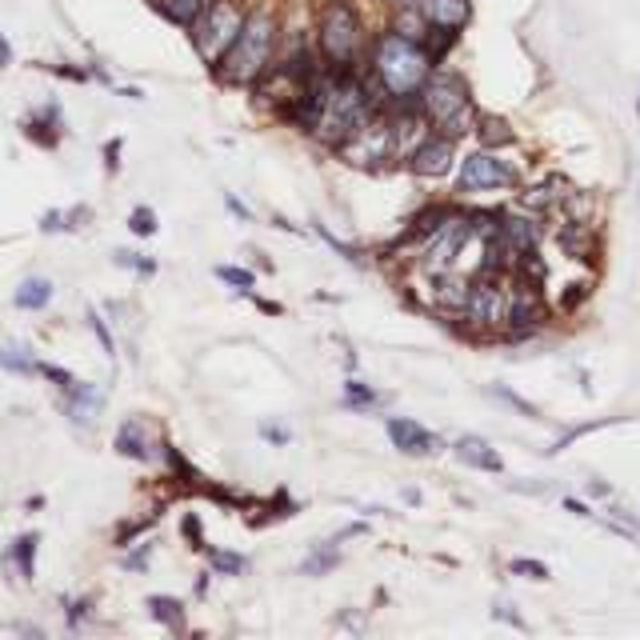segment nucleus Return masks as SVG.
Here are the masks:
<instances>
[{
    "mask_svg": "<svg viewBox=\"0 0 640 640\" xmlns=\"http://www.w3.org/2000/svg\"><path fill=\"white\" fill-rule=\"evenodd\" d=\"M368 96L357 81L328 84L325 93H316L313 108V133L325 145H345L348 137H357L360 128L368 125Z\"/></svg>",
    "mask_w": 640,
    "mask_h": 640,
    "instance_id": "nucleus-1",
    "label": "nucleus"
},
{
    "mask_svg": "<svg viewBox=\"0 0 640 640\" xmlns=\"http://www.w3.org/2000/svg\"><path fill=\"white\" fill-rule=\"evenodd\" d=\"M273 44H276V21L269 12H252L249 21H244L241 36H237L229 53L221 56L224 81L252 84L269 69V61H273Z\"/></svg>",
    "mask_w": 640,
    "mask_h": 640,
    "instance_id": "nucleus-2",
    "label": "nucleus"
},
{
    "mask_svg": "<svg viewBox=\"0 0 640 640\" xmlns=\"http://www.w3.org/2000/svg\"><path fill=\"white\" fill-rule=\"evenodd\" d=\"M377 76L385 84V93L392 96H412L424 88L429 81V53L420 49L417 41L389 32L385 41L377 44Z\"/></svg>",
    "mask_w": 640,
    "mask_h": 640,
    "instance_id": "nucleus-3",
    "label": "nucleus"
},
{
    "mask_svg": "<svg viewBox=\"0 0 640 640\" xmlns=\"http://www.w3.org/2000/svg\"><path fill=\"white\" fill-rule=\"evenodd\" d=\"M420 105L432 116V125L444 128V137H461L469 116H473V105H469V93H464V81L457 76H432L420 88Z\"/></svg>",
    "mask_w": 640,
    "mask_h": 640,
    "instance_id": "nucleus-4",
    "label": "nucleus"
},
{
    "mask_svg": "<svg viewBox=\"0 0 640 640\" xmlns=\"http://www.w3.org/2000/svg\"><path fill=\"white\" fill-rule=\"evenodd\" d=\"M244 17L232 0H217V4H209L204 9V17H200L197 24H192V41H197V53L204 56V61H212V64H221V56L232 49V41L241 36V29H244Z\"/></svg>",
    "mask_w": 640,
    "mask_h": 640,
    "instance_id": "nucleus-5",
    "label": "nucleus"
},
{
    "mask_svg": "<svg viewBox=\"0 0 640 640\" xmlns=\"http://www.w3.org/2000/svg\"><path fill=\"white\" fill-rule=\"evenodd\" d=\"M360 44V17L348 9L345 0H333L321 17V49L333 64H353Z\"/></svg>",
    "mask_w": 640,
    "mask_h": 640,
    "instance_id": "nucleus-6",
    "label": "nucleus"
},
{
    "mask_svg": "<svg viewBox=\"0 0 640 640\" xmlns=\"http://www.w3.org/2000/svg\"><path fill=\"white\" fill-rule=\"evenodd\" d=\"M508 301H513V296L504 293L496 281H476V284H469L464 316L481 328H496L501 321H508Z\"/></svg>",
    "mask_w": 640,
    "mask_h": 640,
    "instance_id": "nucleus-7",
    "label": "nucleus"
},
{
    "mask_svg": "<svg viewBox=\"0 0 640 640\" xmlns=\"http://www.w3.org/2000/svg\"><path fill=\"white\" fill-rule=\"evenodd\" d=\"M469 224L464 221H449V224H441V229L432 232V244L424 249V269L429 273H449L452 264H457V252L464 249V241H469Z\"/></svg>",
    "mask_w": 640,
    "mask_h": 640,
    "instance_id": "nucleus-8",
    "label": "nucleus"
},
{
    "mask_svg": "<svg viewBox=\"0 0 640 640\" xmlns=\"http://www.w3.org/2000/svg\"><path fill=\"white\" fill-rule=\"evenodd\" d=\"M461 180L464 189H504V185H513V168L493 153H476V157L464 160Z\"/></svg>",
    "mask_w": 640,
    "mask_h": 640,
    "instance_id": "nucleus-9",
    "label": "nucleus"
},
{
    "mask_svg": "<svg viewBox=\"0 0 640 640\" xmlns=\"http://www.w3.org/2000/svg\"><path fill=\"white\" fill-rule=\"evenodd\" d=\"M389 441L397 444L400 452H409V457H424V452H437V437L429 429H420L417 420H405V417H392L389 424Z\"/></svg>",
    "mask_w": 640,
    "mask_h": 640,
    "instance_id": "nucleus-10",
    "label": "nucleus"
},
{
    "mask_svg": "<svg viewBox=\"0 0 640 640\" xmlns=\"http://www.w3.org/2000/svg\"><path fill=\"white\" fill-rule=\"evenodd\" d=\"M412 168L420 177H444L452 168V137H432L412 153Z\"/></svg>",
    "mask_w": 640,
    "mask_h": 640,
    "instance_id": "nucleus-11",
    "label": "nucleus"
},
{
    "mask_svg": "<svg viewBox=\"0 0 640 640\" xmlns=\"http://www.w3.org/2000/svg\"><path fill=\"white\" fill-rule=\"evenodd\" d=\"M457 457H461L464 464H473V469H481V473H501L504 461H501V452L493 449L489 441H481V437H457Z\"/></svg>",
    "mask_w": 640,
    "mask_h": 640,
    "instance_id": "nucleus-12",
    "label": "nucleus"
},
{
    "mask_svg": "<svg viewBox=\"0 0 640 640\" xmlns=\"http://www.w3.org/2000/svg\"><path fill=\"white\" fill-rule=\"evenodd\" d=\"M417 4L429 24H441V29H461L469 21V0H417Z\"/></svg>",
    "mask_w": 640,
    "mask_h": 640,
    "instance_id": "nucleus-13",
    "label": "nucleus"
},
{
    "mask_svg": "<svg viewBox=\"0 0 640 640\" xmlns=\"http://www.w3.org/2000/svg\"><path fill=\"white\" fill-rule=\"evenodd\" d=\"M53 281H44V276H29V281H21V288L12 293V305L24 308V313H41V308L53 305Z\"/></svg>",
    "mask_w": 640,
    "mask_h": 640,
    "instance_id": "nucleus-14",
    "label": "nucleus"
},
{
    "mask_svg": "<svg viewBox=\"0 0 640 640\" xmlns=\"http://www.w3.org/2000/svg\"><path fill=\"white\" fill-rule=\"evenodd\" d=\"M536 237H541V232L533 229V221H525V217H504V224H501V244L508 252H516V256H521V252H533L536 249Z\"/></svg>",
    "mask_w": 640,
    "mask_h": 640,
    "instance_id": "nucleus-15",
    "label": "nucleus"
},
{
    "mask_svg": "<svg viewBox=\"0 0 640 640\" xmlns=\"http://www.w3.org/2000/svg\"><path fill=\"white\" fill-rule=\"evenodd\" d=\"M61 405H64V412L73 417V424H84V420H88V417H93V412H96L101 397H96L93 385H84V380H76V385H69V389H64Z\"/></svg>",
    "mask_w": 640,
    "mask_h": 640,
    "instance_id": "nucleus-16",
    "label": "nucleus"
},
{
    "mask_svg": "<svg viewBox=\"0 0 640 640\" xmlns=\"http://www.w3.org/2000/svg\"><path fill=\"white\" fill-rule=\"evenodd\" d=\"M36 545H41V536H36V533H24V536H17V541H12L9 557H4L9 565H17L21 580L36 577Z\"/></svg>",
    "mask_w": 640,
    "mask_h": 640,
    "instance_id": "nucleus-17",
    "label": "nucleus"
},
{
    "mask_svg": "<svg viewBox=\"0 0 640 640\" xmlns=\"http://www.w3.org/2000/svg\"><path fill=\"white\" fill-rule=\"evenodd\" d=\"M157 9L165 12L172 24H180V29H192V24L204 17L209 0H157Z\"/></svg>",
    "mask_w": 640,
    "mask_h": 640,
    "instance_id": "nucleus-18",
    "label": "nucleus"
},
{
    "mask_svg": "<svg viewBox=\"0 0 640 640\" xmlns=\"http://www.w3.org/2000/svg\"><path fill=\"white\" fill-rule=\"evenodd\" d=\"M116 452H120V457H133V461H148V444L137 420L120 424V432H116Z\"/></svg>",
    "mask_w": 640,
    "mask_h": 640,
    "instance_id": "nucleus-19",
    "label": "nucleus"
},
{
    "mask_svg": "<svg viewBox=\"0 0 640 640\" xmlns=\"http://www.w3.org/2000/svg\"><path fill=\"white\" fill-rule=\"evenodd\" d=\"M0 373H12V377H32L36 373V360H32L29 348L21 345H0Z\"/></svg>",
    "mask_w": 640,
    "mask_h": 640,
    "instance_id": "nucleus-20",
    "label": "nucleus"
},
{
    "mask_svg": "<svg viewBox=\"0 0 640 640\" xmlns=\"http://www.w3.org/2000/svg\"><path fill=\"white\" fill-rule=\"evenodd\" d=\"M536 316H541L536 296L528 293V288H516L513 301H508V321H513L516 328H528V325H536Z\"/></svg>",
    "mask_w": 640,
    "mask_h": 640,
    "instance_id": "nucleus-21",
    "label": "nucleus"
},
{
    "mask_svg": "<svg viewBox=\"0 0 640 640\" xmlns=\"http://www.w3.org/2000/svg\"><path fill=\"white\" fill-rule=\"evenodd\" d=\"M397 32H400V36H409V41H417V36H424V32H429V17L420 12V4H417V9H412V4H400Z\"/></svg>",
    "mask_w": 640,
    "mask_h": 640,
    "instance_id": "nucleus-22",
    "label": "nucleus"
},
{
    "mask_svg": "<svg viewBox=\"0 0 640 640\" xmlns=\"http://www.w3.org/2000/svg\"><path fill=\"white\" fill-rule=\"evenodd\" d=\"M148 609H153V617H157V620H165V625L180 629V617H185L180 600H172V597H153V600H148Z\"/></svg>",
    "mask_w": 640,
    "mask_h": 640,
    "instance_id": "nucleus-23",
    "label": "nucleus"
},
{
    "mask_svg": "<svg viewBox=\"0 0 640 640\" xmlns=\"http://www.w3.org/2000/svg\"><path fill=\"white\" fill-rule=\"evenodd\" d=\"M128 229L137 232V237H153V232H157V212H153V209H133V217H128Z\"/></svg>",
    "mask_w": 640,
    "mask_h": 640,
    "instance_id": "nucleus-24",
    "label": "nucleus"
},
{
    "mask_svg": "<svg viewBox=\"0 0 640 640\" xmlns=\"http://www.w3.org/2000/svg\"><path fill=\"white\" fill-rule=\"evenodd\" d=\"M560 197H565V192H557V189H553V180H548V185H541V189L528 192L525 204H528V209H548V204H557Z\"/></svg>",
    "mask_w": 640,
    "mask_h": 640,
    "instance_id": "nucleus-25",
    "label": "nucleus"
},
{
    "mask_svg": "<svg viewBox=\"0 0 640 640\" xmlns=\"http://www.w3.org/2000/svg\"><path fill=\"white\" fill-rule=\"evenodd\" d=\"M36 373H41V377H49L56 385V389H69V385H76V377L73 373H69V368H56V365H49V360H36Z\"/></svg>",
    "mask_w": 640,
    "mask_h": 640,
    "instance_id": "nucleus-26",
    "label": "nucleus"
},
{
    "mask_svg": "<svg viewBox=\"0 0 640 640\" xmlns=\"http://www.w3.org/2000/svg\"><path fill=\"white\" fill-rule=\"evenodd\" d=\"M481 137H484V145H513V133L504 128V120H484Z\"/></svg>",
    "mask_w": 640,
    "mask_h": 640,
    "instance_id": "nucleus-27",
    "label": "nucleus"
},
{
    "mask_svg": "<svg viewBox=\"0 0 640 640\" xmlns=\"http://www.w3.org/2000/svg\"><path fill=\"white\" fill-rule=\"evenodd\" d=\"M212 568L237 577V573H244V557H237V553H212Z\"/></svg>",
    "mask_w": 640,
    "mask_h": 640,
    "instance_id": "nucleus-28",
    "label": "nucleus"
},
{
    "mask_svg": "<svg viewBox=\"0 0 640 640\" xmlns=\"http://www.w3.org/2000/svg\"><path fill=\"white\" fill-rule=\"evenodd\" d=\"M217 276H221L224 284H237V288H252V273H244V269H232V264H221V269H217Z\"/></svg>",
    "mask_w": 640,
    "mask_h": 640,
    "instance_id": "nucleus-29",
    "label": "nucleus"
},
{
    "mask_svg": "<svg viewBox=\"0 0 640 640\" xmlns=\"http://www.w3.org/2000/svg\"><path fill=\"white\" fill-rule=\"evenodd\" d=\"M116 264H125V269H140V273H153V261H140V252H113Z\"/></svg>",
    "mask_w": 640,
    "mask_h": 640,
    "instance_id": "nucleus-30",
    "label": "nucleus"
},
{
    "mask_svg": "<svg viewBox=\"0 0 640 640\" xmlns=\"http://www.w3.org/2000/svg\"><path fill=\"white\" fill-rule=\"evenodd\" d=\"M88 325H93V333L101 336V345H105V353H108V357H113L116 345H113V333H108V328H105V321H101V316H96V313H88Z\"/></svg>",
    "mask_w": 640,
    "mask_h": 640,
    "instance_id": "nucleus-31",
    "label": "nucleus"
},
{
    "mask_svg": "<svg viewBox=\"0 0 640 640\" xmlns=\"http://www.w3.org/2000/svg\"><path fill=\"white\" fill-rule=\"evenodd\" d=\"M513 573H525V577H533V580H545L548 577V568L536 565V560H513Z\"/></svg>",
    "mask_w": 640,
    "mask_h": 640,
    "instance_id": "nucleus-32",
    "label": "nucleus"
},
{
    "mask_svg": "<svg viewBox=\"0 0 640 640\" xmlns=\"http://www.w3.org/2000/svg\"><path fill=\"white\" fill-rule=\"evenodd\" d=\"M12 56H17V53H12L9 36H4V32H0V69H9V64H12Z\"/></svg>",
    "mask_w": 640,
    "mask_h": 640,
    "instance_id": "nucleus-33",
    "label": "nucleus"
},
{
    "mask_svg": "<svg viewBox=\"0 0 640 640\" xmlns=\"http://www.w3.org/2000/svg\"><path fill=\"white\" fill-rule=\"evenodd\" d=\"M116 153H120V140H113V145H108V168H113V172H116Z\"/></svg>",
    "mask_w": 640,
    "mask_h": 640,
    "instance_id": "nucleus-34",
    "label": "nucleus"
},
{
    "mask_svg": "<svg viewBox=\"0 0 640 640\" xmlns=\"http://www.w3.org/2000/svg\"><path fill=\"white\" fill-rule=\"evenodd\" d=\"M397 4H412V0H397Z\"/></svg>",
    "mask_w": 640,
    "mask_h": 640,
    "instance_id": "nucleus-35",
    "label": "nucleus"
}]
</instances>
